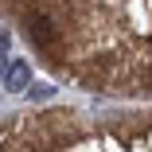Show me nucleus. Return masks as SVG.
<instances>
[{
    "instance_id": "f257e3e1",
    "label": "nucleus",
    "mask_w": 152,
    "mask_h": 152,
    "mask_svg": "<svg viewBox=\"0 0 152 152\" xmlns=\"http://www.w3.org/2000/svg\"><path fill=\"white\" fill-rule=\"evenodd\" d=\"M27 35H31V43L43 47V51L58 43V31H55V23H51L47 16H31V20H27Z\"/></svg>"
},
{
    "instance_id": "f03ea898",
    "label": "nucleus",
    "mask_w": 152,
    "mask_h": 152,
    "mask_svg": "<svg viewBox=\"0 0 152 152\" xmlns=\"http://www.w3.org/2000/svg\"><path fill=\"white\" fill-rule=\"evenodd\" d=\"M4 86L12 90V94H20V90L31 86V70H27V63H20V58H16V63L4 70Z\"/></svg>"
},
{
    "instance_id": "7ed1b4c3",
    "label": "nucleus",
    "mask_w": 152,
    "mask_h": 152,
    "mask_svg": "<svg viewBox=\"0 0 152 152\" xmlns=\"http://www.w3.org/2000/svg\"><path fill=\"white\" fill-rule=\"evenodd\" d=\"M51 94H55L51 86H31V98H35V102H43V98H51Z\"/></svg>"
},
{
    "instance_id": "20e7f679",
    "label": "nucleus",
    "mask_w": 152,
    "mask_h": 152,
    "mask_svg": "<svg viewBox=\"0 0 152 152\" xmlns=\"http://www.w3.org/2000/svg\"><path fill=\"white\" fill-rule=\"evenodd\" d=\"M8 51V31H0V55Z\"/></svg>"
},
{
    "instance_id": "39448f33",
    "label": "nucleus",
    "mask_w": 152,
    "mask_h": 152,
    "mask_svg": "<svg viewBox=\"0 0 152 152\" xmlns=\"http://www.w3.org/2000/svg\"><path fill=\"white\" fill-rule=\"evenodd\" d=\"M0 78H4V55H0Z\"/></svg>"
}]
</instances>
